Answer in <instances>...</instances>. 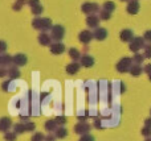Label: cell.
<instances>
[{
  "label": "cell",
  "mask_w": 151,
  "mask_h": 141,
  "mask_svg": "<svg viewBox=\"0 0 151 141\" xmlns=\"http://www.w3.org/2000/svg\"><path fill=\"white\" fill-rule=\"evenodd\" d=\"M145 71H146L147 74H151V63H150V65H147L146 67H145Z\"/></svg>",
  "instance_id": "cell-30"
},
{
  "label": "cell",
  "mask_w": 151,
  "mask_h": 141,
  "mask_svg": "<svg viewBox=\"0 0 151 141\" xmlns=\"http://www.w3.org/2000/svg\"><path fill=\"white\" fill-rule=\"evenodd\" d=\"M101 17H102V18H110V13H109V12H106V11H102Z\"/></svg>",
  "instance_id": "cell-26"
},
{
  "label": "cell",
  "mask_w": 151,
  "mask_h": 141,
  "mask_svg": "<svg viewBox=\"0 0 151 141\" xmlns=\"http://www.w3.org/2000/svg\"><path fill=\"white\" fill-rule=\"evenodd\" d=\"M81 141H94V140L91 139L90 136H83L82 139H81Z\"/></svg>",
  "instance_id": "cell-29"
},
{
  "label": "cell",
  "mask_w": 151,
  "mask_h": 141,
  "mask_svg": "<svg viewBox=\"0 0 151 141\" xmlns=\"http://www.w3.org/2000/svg\"><path fill=\"white\" fill-rule=\"evenodd\" d=\"M97 8H98V5L97 4H91V3H85V4L82 5V11L86 13L89 12H94V11H97Z\"/></svg>",
  "instance_id": "cell-5"
},
{
  "label": "cell",
  "mask_w": 151,
  "mask_h": 141,
  "mask_svg": "<svg viewBox=\"0 0 151 141\" xmlns=\"http://www.w3.org/2000/svg\"><path fill=\"white\" fill-rule=\"evenodd\" d=\"M41 11H42L41 5H36V7L33 8V13H41Z\"/></svg>",
  "instance_id": "cell-25"
},
{
  "label": "cell",
  "mask_w": 151,
  "mask_h": 141,
  "mask_svg": "<svg viewBox=\"0 0 151 141\" xmlns=\"http://www.w3.org/2000/svg\"><path fill=\"white\" fill-rule=\"evenodd\" d=\"M35 128V125H33V124H28V125H27V129H29V131H32V129H33Z\"/></svg>",
  "instance_id": "cell-35"
},
{
  "label": "cell",
  "mask_w": 151,
  "mask_h": 141,
  "mask_svg": "<svg viewBox=\"0 0 151 141\" xmlns=\"http://www.w3.org/2000/svg\"><path fill=\"white\" fill-rule=\"evenodd\" d=\"M142 135H143V136H146V137L151 136V128H147V127H145V128L142 129Z\"/></svg>",
  "instance_id": "cell-20"
},
{
  "label": "cell",
  "mask_w": 151,
  "mask_h": 141,
  "mask_svg": "<svg viewBox=\"0 0 151 141\" xmlns=\"http://www.w3.org/2000/svg\"><path fill=\"white\" fill-rule=\"evenodd\" d=\"M16 131H17V132H23L24 131L23 125H19V124H17V125H16Z\"/></svg>",
  "instance_id": "cell-32"
},
{
  "label": "cell",
  "mask_w": 151,
  "mask_h": 141,
  "mask_svg": "<svg viewBox=\"0 0 151 141\" xmlns=\"http://www.w3.org/2000/svg\"><path fill=\"white\" fill-rule=\"evenodd\" d=\"M130 73L133 74L134 77H138V75H141V73H142V67L139 65H135V66H131V69H130Z\"/></svg>",
  "instance_id": "cell-10"
},
{
  "label": "cell",
  "mask_w": 151,
  "mask_h": 141,
  "mask_svg": "<svg viewBox=\"0 0 151 141\" xmlns=\"http://www.w3.org/2000/svg\"><path fill=\"white\" fill-rule=\"evenodd\" d=\"M121 40L125 42L131 41V40H133V32H131L130 29H123V30L121 32Z\"/></svg>",
  "instance_id": "cell-4"
},
{
  "label": "cell",
  "mask_w": 151,
  "mask_h": 141,
  "mask_svg": "<svg viewBox=\"0 0 151 141\" xmlns=\"http://www.w3.org/2000/svg\"><path fill=\"white\" fill-rule=\"evenodd\" d=\"M53 36H55V38H61V37L64 36V28L60 25H56L55 28H53Z\"/></svg>",
  "instance_id": "cell-8"
},
{
  "label": "cell",
  "mask_w": 151,
  "mask_h": 141,
  "mask_svg": "<svg viewBox=\"0 0 151 141\" xmlns=\"http://www.w3.org/2000/svg\"><path fill=\"white\" fill-rule=\"evenodd\" d=\"M131 62H133V60H130V58H122V60L119 61V63L117 65L118 71L125 73V71L130 70V69H131Z\"/></svg>",
  "instance_id": "cell-1"
},
{
  "label": "cell",
  "mask_w": 151,
  "mask_h": 141,
  "mask_svg": "<svg viewBox=\"0 0 151 141\" xmlns=\"http://www.w3.org/2000/svg\"><path fill=\"white\" fill-rule=\"evenodd\" d=\"M106 36H107L106 29L98 28L96 32H94V37H96V38H98V40H104V38H106Z\"/></svg>",
  "instance_id": "cell-7"
},
{
  "label": "cell",
  "mask_w": 151,
  "mask_h": 141,
  "mask_svg": "<svg viewBox=\"0 0 151 141\" xmlns=\"http://www.w3.org/2000/svg\"><path fill=\"white\" fill-rule=\"evenodd\" d=\"M39 40H40V42H41L42 45H47V44H48V41H49V37L45 36V34H42V36H40V37H39Z\"/></svg>",
  "instance_id": "cell-19"
},
{
  "label": "cell",
  "mask_w": 151,
  "mask_h": 141,
  "mask_svg": "<svg viewBox=\"0 0 151 141\" xmlns=\"http://www.w3.org/2000/svg\"><path fill=\"white\" fill-rule=\"evenodd\" d=\"M41 140H42V135H41V133L35 135V137L32 139V141H41Z\"/></svg>",
  "instance_id": "cell-24"
},
{
  "label": "cell",
  "mask_w": 151,
  "mask_h": 141,
  "mask_svg": "<svg viewBox=\"0 0 151 141\" xmlns=\"http://www.w3.org/2000/svg\"><path fill=\"white\" fill-rule=\"evenodd\" d=\"M99 23V20L97 17H93V16H89L88 17V25L89 26H97Z\"/></svg>",
  "instance_id": "cell-14"
},
{
  "label": "cell",
  "mask_w": 151,
  "mask_h": 141,
  "mask_svg": "<svg viewBox=\"0 0 151 141\" xmlns=\"http://www.w3.org/2000/svg\"><path fill=\"white\" fill-rule=\"evenodd\" d=\"M145 57L146 58H151V44L145 46Z\"/></svg>",
  "instance_id": "cell-18"
},
{
  "label": "cell",
  "mask_w": 151,
  "mask_h": 141,
  "mask_svg": "<svg viewBox=\"0 0 151 141\" xmlns=\"http://www.w3.org/2000/svg\"><path fill=\"white\" fill-rule=\"evenodd\" d=\"M29 4H31V5H36V4H39V0H29Z\"/></svg>",
  "instance_id": "cell-34"
},
{
  "label": "cell",
  "mask_w": 151,
  "mask_h": 141,
  "mask_svg": "<svg viewBox=\"0 0 151 141\" xmlns=\"http://www.w3.org/2000/svg\"><path fill=\"white\" fill-rule=\"evenodd\" d=\"M138 11H139L138 0H130L127 4V12L130 13V15H135V13H138Z\"/></svg>",
  "instance_id": "cell-3"
},
{
  "label": "cell",
  "mask_w": 151,
  "mask_h": 141,
  "mask_svg": "<svg viewBox=\"0 0 151 141\" xmlns=\"http://www.w3.org/2000/svg\"><path fill=\"white\" fill-rule=\"evenodd\" d=\"M149 79H150V81H151V74H149Z\"/></svg>",
  "instance_id": "cell-36"
},
{
  "label": "cell",
  "mask_w": 151,
  "mask_h": 141,
  "mask_svg": "<svg viewBox=\"0 0 151 141\" xmlns=\"http://www.w3.org/2000/svg\"><path fill=\"white\" fill-rule=\"evenodd\" d=\"M70 57H73V58H77V57H78V50H76V49H72V50H70Z\"/></svg>",
  "instance_id": "cell-27"
},
{
  "label": "cell",
  "mask_w": 151,
  "mask_h": 141,
  "mask_svg": "<svg viewBox=\"0 0 151 141\" xmlns=\"http://www.w3.org/2000/svg\"><path fill=\"white\" fill-rule=\"evenodd\" d=\"M114 8H115V5H114V3H111V1H106L104 4V11H106V12H113L114 11Z\"/></svg>",
  "instance_id": "cell-12"
},
{
  "label": "cell",
  "mask_w": 151,
  "mask_h": 141,
  "mask_svg": "<svg viewBox=\"0 0 151 141\" xmlns=\"http://www.w3.org/2000/svg\"><path fill=\"white\" fill-rule=\"evenodd\" d=\"M145 46V38L143 37H135V38L133 40V42L130 44V49L133 50L134 53H137L141 47Z\"/></svg>",
  "instance_id": "cell-2"
},
{
  "label": "cell",
  "mask_w": 151,
  "mask_h": 141,
  "mask_svg": "<svg viewBox=\"0 0 151 141\" xmlns=\"http://www.w3.org/2000/svg\"><path fill=\"white\" fill-rule=\"evenodd\" d=\"M0 50H5V42H3V41H0Z\"/></svg>",
  "instance_id": "cell-33"
},
{
  "label": "cell",
  "mask_w": 151,
  "mask_h": 141,
  "mask_svg": "<svg viewBox=\"0 0 151 141\" xmlns=\"http://www.w3.org/2000/svg\"><path fill=\"white\" fill-rule=\"evenodd\" d=\"M91 37H93V34L90 33L89 30H83V32H81V34H80V40H81V42H89L91 40Z\"/></svg>",
  "instance_id": "cell-6"
},
{
  "label": "cell",
  "mask_w": 151,
  "mask_h": 141,
  "mask_svg": "<svg viewBox=\"0 0 151 141\" xmlns=\"http://www.w3.org/2000/svg\"><path fill=\"white\" fill-rule=\"evenodd\" d=\"M15 63L16 65H25V62H27V57L25 55H23V54H17L15 57Z\"/></svg>",
  "instance_id": "cell-9"
},
{
  "label": "cell",
  "mask_w": 151,
  "mask_h": 141,
  "mask_svg": "<svg viewBox=\"0 0 151 141\" xmlns=\"http://www.w3.org/2000/svg\"><path fill=\"white\" fill-rule=\"evenodd\" d=\"M143 38L146 40V41H150V42H151V30H147L146 33H145Z\"/></svg>",
  "instance_id": "cell-22"
},
{
  "label": "cell",
  "mask_w": 151,
  "mask_h": 141,
  "mask_svg": "<svg viewBox=\"0 0 151 141\" xmlns=\"http://www.w3.org/2000/svg\"><path fill=\"white\" fill-rule=\"evenodd\" d=\"M47 129H55V121H47Z\"/></svg>",
  "instance_id": "cell-23"
},
{
  "label": "cell",
  "mask_w": 151,
  "mask_h": 141,
  "mask_svg": "<svg viewBox=\"0 0 151 141\" xmlns=\"http://www.w3.org/2000/svg\"><path fill=\"white\" fill-rule=\"evenodd\" d=\"M65 135H66V131H65L64 128L58 129V132H57V136H58V137H65Z\"/></svg>",
  "instance_id": "cell-21"
},
{
  "label": "cell",
  "mask_w": 151,
  "mask_h": 141,
  "mask_svg": "<svg viewBox=\"0 0 151 141\" xmlns=\"http://www.w3.org/2000/svg\"><path fill=\"white\" fill-rule=\"evenodd\" d=\"M143 60H145V55H141V54H138V53H137L133 58V61L137 63V65H141V63L143 62Z\"/></svg>",
  "instance_id": "cell-16"
},
{
  "label": "cell",
  "mask_w": 151,
  "mask_h": 141,
  "mask_svg": "<svg viewBox=\"0 0 151 141\" xmlns=\"http://www.w3.org/2000/svg\"><path fill=\"white\" fill-rule=\"evenodd\" d=\"M145 124H146V127H147V128H151V118L146 119V121H145Z\"/></svg>",
  "instance_id": "cell-28"
},
{
  "label": "cell",
  "mask_w": 151,
  "mask_h": 141,
  "mask_svg": "<svg viewBox=\"0 0 151 141\" xmlns=\"http://www.w3.org/2000/svg\"><path fill=\"white\" fill-rule=\"evenodd\" d=\"M66 70H68V73H70V74H74L76 71L78 70V65H76V63H73V65H69L68 67H66Z\"/></svg>",
  "instance_id": "cell-17"
},
{
  "label": "cell",
  "mask_w": 151,
  "mask_h": 141,
  "mask_svg": "<svg viewBox=\"0 0 151 141\" xmlns=\"http://www.w3.org/2000/svg\"><path fill=\"white\" fill-rule=\"evenodd\" d=\"M146 141H151V139H146Z\"/></svg>",
  "instance_id": "cell-37"
},
{
  "label": "cell",
  "mask_w": 151,
  "mask_h": 141,
  "mask_svg": "<svg viewBox=\"0 0 151 141\" xmlns=\"http://www.w3.org/2000/svg\"><path fill=\"white\" fill-rule=\"evenodd\" d=\"M9 124H11L9 119H1V120H0V129H1V131L7 129V127H9Z\"/></svg>",
  "instance_id": "cell-15"
},
{
  "label": "cell",
  "mask_w": 151,
  "mask_h": 141,
  "mask_svg": "<svg viewBox=\"0 0 151 141\" xmlns=\"http://www.w3.org/2000/svg\"><path fill=\"white\" fill-rule=\"evenodd\" d=\"M5 140L13 141V140H15V137H13V135H7V136H5Z\"/></svg>",
  "instance_id": "cell-31"
},
{
  "label": "cell",
  "mask_w": 151,
  "mask_h": 141,
  "mask_svg": "<svg viewBox=\"0 0 151 141\" xmlns=\"http://www.w3.org/2000/svg\"><path fill=\"white\" fill-rule=\"evenodd\" d=\"M94 63V60L91 57H89V55H85V57H82V65L83 66H91Z\"/></svg>",
  "instance_id": "cell-13"
},
{
  "label": "cell",
  "mask_w": 151,
  "mask_h": 141,
  "mask_svg": "<svg viewBox=\"0 0 151 141\" xmlns=\"http://www.w3.org/2000/svg\"><path fill=\"white\" fill-rule=\"evenodd\" d=\"M50 49H52V53H55V54H58V53H63L64 45L63 44H56V45H53Z\"/></svg>",
  "instance_id": "cell-11"
}]
</instances>
